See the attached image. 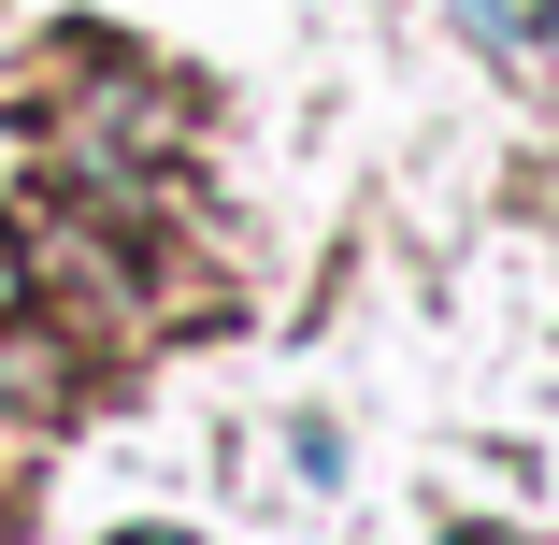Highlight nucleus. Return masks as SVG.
<instances>
[{
	"instance_id": "f257e3e1",
	"label": "nucleus",
	"mask_w": 559,
	"mask_h": 545,
	"mask_svg": "<svg viewBox=\"0 0 559 545\" xmlns=\"http://www.w3.org/2000/svg\"><path fill=\"white\" fill-rule=\"evenodd\" d=\"M474 15V44H502V58H531L545 29H559V0H460Z\"/></svg>"
},
{
	"instance_id": "f03ea898",
	"label": "nucleus",
	"mask_w": 559,
	"mask_h": 545,
	"mask_svg": "<svg viewBox=\"0 0 559 545\" xmlns=\"http://www.w3.org/2000/svg\"><path fill=\"white\" fill-rule=\"evenodd\" d=\"M15 301H29V287H15V245H0V316H15Z\"/></svg>"
},
{
	"instance_id": "7ed1b4c3",
	"label": "nucleus",
	"mask_w": 559,
	"mask_h": 545,
	"mask_svg": "<svg viewBox=\"0 0 559 545\" xmlns=\"http://www.w3.org/2000/svg\"><path fill=\"white\" fill-rule=\"evenodd\" d=\"M130 545H173V531H130Z\"/></svg>"
}]
</instances>
